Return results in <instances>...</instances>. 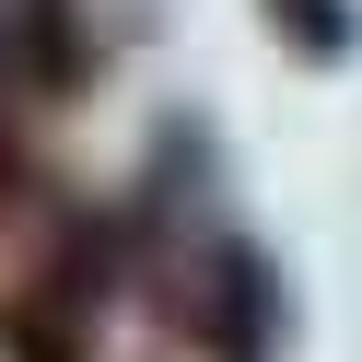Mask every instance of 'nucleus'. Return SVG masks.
<instances>
[{
  "instance_id": "nucleus-2",
  "label": "nucleus",
  "mask_w": 362,
  "mask_h": 362,
  "mask_svg": "<svg viewBox=\"0 0 362 362\" xmlns=\"http://www.w3.org/2000/svg\"><path fill=\"white\" fill-rule=\"evenodd\" d=\"M164 315L211 362H269L281 351V269H269L234 222H211L187 257H164Z\"/></svg>"
},
{
  "instance_id": "nucleus-1",
  "label": "nucleus",
  "mask_w": 362,
  "mask_h": 362,
  "mask_svg": "<svg viewBox=\"0 0 362 362\" xmlns=\"http://www.w3.org/2000/svg\"><path fill=\"white\" fill-rule=\"evenodd\" d=\"M105 281H117V222H94V211L47 222L35 269L0 292V362H94Z\"/></svg>"
},
{
  "instance_id": "nucleus-5",
  "label": "nucleus",
  "mask_w": 362,
  "mask_h": 362,
  "mask_svg": "<svg viewBox=\"0 0 362 362\" xmlns=\"http://www.w3.org/2000/svg\"><path fill=\"white\" fill-rule=\"evenodd\" d=\"M24 211V117H12V82H0V222Z\"/></svg>"
},
{
  "instance_id": "nucleus-4",
  "label": "nucleus",
  "mask_w": 362,
  "mask_h": 362,
  "mask_svg": "<svg viewBox=\"0 0 362 362\" xmlns=\"http://www.w3.org/2000/svg\"><path fill=\"white\" fill-rule=\"evenodd\" d=\"M269 24L304 59H351V0H269Z\"/></svg>"
},
{
  "instance_id": "nucleus-3",
  "label": "nucleus",
  "mask_w": 362,
  "mask_h": 362,
  "mask_svg": "<svg viewBox=\"0 0 362 362\" xmlns=\"http://www.w3.org/2000/svg\"><path fill=\"white\" fill-rule=\"evenodd\" d=\"M24 35V82L35 94H71L82 82V47H71V0H24V12H0V47Z\"/></svg>"
}]
</instances>
